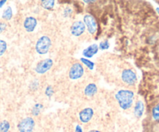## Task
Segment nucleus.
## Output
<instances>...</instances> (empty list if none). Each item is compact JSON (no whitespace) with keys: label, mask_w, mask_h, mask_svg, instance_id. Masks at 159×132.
I'll use <instances>...</instances> for the list:
<instances>
[{"label":"nucleus","mask_w":159,"mask_h":132,"mask_svg":"<svg viewBox=\"0 0 159 132\" xmlns=\"http://www.w3.org/2000/svg\"><path fill=\"white\" fill-rule=\"evenodd\" d=\"M75 132H83V130H82V127H81V125H79V124H77V125L75 126Z\"/></svg>","instance_id":"nucleus-25"},{"label":"nucleus","mask_w":159,"mask_h":132,"mask_svg":"<svg viewBox=\"0 0 159 132\" xmlns=\"http://www.w3.org/2000/svg\"><path fill=\"white\" fill-rule=\"evenodd\" d=\"M144 111V105L142 101H138L135 104L134 110V113L137 117L140 118L142 116L143 113Z\"/></svg>","instance_id":"nucleus-13"},{"label":"nucleus","mask_w":159,"mask_h":132,"mask_svg":"<svg viewBox=\"0 0 159 132\" xmlns=\"http://www.w3.org/2000/svg\"><path fill=\"white\" fill-rule=\"evenodd\" d=\"M6 50H7V43L5 40L0 39V57L5 54Z\"/></svg>","instance_id":"nucleus-20"},{"label":"nucleus","mask_w":159,"mask_h":132,"mask_svg":"<svg viewBox=\"0 0 159 132\" xmlns=\"http://www.w3.org/2000/svg\"><path fill=\"white\" fill-rule=\"evenodd\" d=\"M88 132H101V131L100 130H91Z\"/></svg>","instance_id":"nucleus-28"},{"label":"nucleus","mask_w":159,"mask_h":132,"mask_svg":"<svg viewBox=\"0 0 159 132\" xmlns=\"http://www.w3.org/2000/svg\"><path fill=\"white\" fill-rule=\"evenodd\" d=\"M71 12H72V9H71V8H67V9H65V11H64V16H65V17H67L68 16L71 15Z\"/></svg>","instance_id":"nucleus-23"},{"label":"nucleus","mask_w":159,"mask_h":132,"mask_svg":"<svg viewBox=\"0 0 159 132\" xmlns=\"http://www.w3.org/2000/svg\"><path fill=\"white\" fill-rule=\"evenodd\" d=\"M98 91V88L95 83H89L85 86L84 93L85 95L87 96H93L95 94H96Z\"/></svg>","instance_id":"nucleus-12"},{"label":"nucleus","mask_w":159,"mask_h":132,"mask_svg":"<svg viewBox=\"0 0 159 132\" xmlns=\"http://www.w3.org/2000/svg\"><path fill=\"white\" fill-rule=\"evenodd\" d=\"M5 3H6V0H1V1H0V8L2 7L5 5Z\"/></svg>","instance_id":"nucleus-26"},{"label":"nucleus","mask_w":159,"mask_h":132,"mask_svg":"<svg viewBox=\"0 0 159 132\" xmlns=\"http://www.w3.org/2000/svg\"><path fill=\"white\" fill-rule=\"evenodd\" d=\"M121 79H122L123 82H125L126 84L129 85H134L137 82V80H138L136 73L133 70L129 69V68L124 69L122 71Z\"/></svg>","instance_id":"nucleus-4"},{"label":"nucleus","mask_w":159,"mask_h":132,"mask_svg":"<svg viewBox=\"0 0 159 132\" xmlns=\"http://www.w3.org/2000/svg\"><path fill=\"white\" fill-rule=\"evenodd\" d=\"M10 129V124L8 121H0V132H8Z\"/></svg>","instance_id":"nucleus-16"},{"label":"nucleus","mask_w":159,"mask_h":132,"mask_svg":"<svg viewBox=\"0 0 159 132\" xmlns=\"http://www.w3.org/2000/svg\"><path fill=\"white\" fill-rule=\"evenodd\" d=\"M84 24L86 26L87 30L90 34H94L97 30V23L94 17L89 14H86L83 17Z\"/></svg>","instance_id":"nucleus-7"},{"label":"nucleus","mask_w":159,"mask_h":132,"mask_svg":"<svg viewBox=\"0 0 159 132\" xmlns=\"http://www.w3.org/2000/svg\"><path fill=\"white\" fill-rule=\"evenodd\" d=\"M35 121L31 116H27L19 122L17 124V129L19 132H33L35 127Z\"/></svg>","instance_id":"nucleus-3"},{"label":"nucleus","mask_w":159,"mask_h":132,"mask_svg":"<svg viewBox=\"0 0 159 132\" xmlns=\"http://www.w3.org/2000/svg\"><path fill=\"white\" fill-rule=\"evenodd\" d=\"M37 25V20L35 17L34 16H28L26 17L23 22V26L24 29L27 32L31 33L36 29V26Z\"/></svg>","instance_id":"nucleus-10"},{"label":"nucleus","mask_w":159,"mask_h":132,"mask_svg":"<svg viewBox=\"0 0 159 132\" xmlns=\"http://www.w3.org/2000/svg\"><path fill=\"white\" fill-rule=\"evenodd\" d=\"M80 61L82 63H83L84 65H85V66L89 68V69L93 70V68H94V66H95L94 62H93L92 61L89 60L88 58H85V57H81Z\"/></svg>","instance_id":"nucleus-17"},{"label":"nucleus","mask_w":159,"mask_h":132,"mask_svg":"<svg viewBox=\"0 0 159 132\" xmlns=\"http://www.w3.org/2000/svg\"><path fill=\"white\" fill-rule=\"evenodd\" d=\"M54 89H53V87L51 86V85H48V86H47L46 89H45V95H46L47 96H48V97H51V96L54 95Z\"/></svg>","instance_id":"nucleus-22"},{"label":"nucleus","mask_w":159,"mask_h":132,"mask_svg":"<svg viewBox=\"0 0 159 132\" xmlns=\"http://www.w3.org/2000/svg\"><path fill=\"white\" fill-rule=\"evenodd\" d=\"M85 30V26L82 21H75L71 26V33L75 37L82 35Z\"/></svg>","instance_id":"nucleus-9"},{"label":"nucleus","mask_w":159,"mask_h":132,"mask_svg":"<svg viewBox=\"0 0 159 132\" xmlns=\"http://www.w3.org/2000/svg\"><path fill=\"white\" fill-rule=\"evenodd\" d=\"M134 97V93L129 89L119 90L115 95V98L117 100L120 107L122 110H126L132 107Z\"/></svg>","instance_id":"nucleus-1"},{"label":"nucleus","mask_w":159,"mask_h":132,"mask_svg":"<svg viewBox=\"0 0 159 132\" xmlns=\"http://www.w3.org/2000/svg\"><path fill=\"white\" fill-rule=\"evenodd\" d=\"M69 78L72 80H76L84 75L83 66L80 63H75L71 65L69 70Z\"/></svg>","instance_id":"nucleus-6"},{"label":"nucleus","mask_w":159,"mask_h":132,"mask_svg":"<svg viewBox=\"0 0 159 132\" xmlns=\"http://www.w3.org/2000/svg\"><path fill=\"white\" fill-rule=\"evenodd\" d=\"M98 51H99V46H98V44L93 43V44L90 45L88 48H85L82 51V54L84 55L85 58H90V57H93L96 54H97Z\"/></svg>","instance_id":"nucleus-11"},{"label":"nucleus","mask_w":159,"mask_h":132,"mask_svg":"<svg viewBox=\"0 0 159 132\" xmlns=\"http://www.w3.org/2000/svg\"><path fill=\"white\" fill-rule=\"evenodd\" d=\"M85 3H93V2H95L94 0H93V1H87V0H85V1H83Z\"/></svg>","instance_id":"nucleus-27"},{"label":"nucleus","mask_w":159,"mask_h":132,"mask_svg":"<svg viewBox=\"0 0 159 132\" xmlns=\"http://www.w3.org/2000/svg\"><path fill=\"white\" fill-rule=\"evenodd\" d=\"M156 10H157V12H158V14H159V8H157Z\"/></svg>","instance_id":"nucleus-29"},{"label":"nucleus","mask_w":159,"mask_h":132,"mask_svg":"<svg viewBox=\"0 0 159 132\" xmlns=\"http://www.w3.org/2000/svg\"><path fill=\"white\" fill-rule=\"evenodd\" d=\"M53 60L51 58H46L43 59V60L40 61V62L37 63V65H36L35 68V71L38 74H44L46 73L47 71H49L53 66Z\"/></svg>","instance_id":"nucleus-5"},{"label":"nucleus","mask_w":159,"mask_h":132,"mask_svg":"<svg viewBox=\"0 0 159 132\" xmlns=\"http://www.w3.org/2000/svg\"><path fill=\"white\" fill-rule=\"evenodd\" d=\"M110 42L108 41L107 40H103V41L100 42L99 45V49L101 50H107L110 48Z\"/></svg>","instance_id":"nucleus-21"},{"label":"nucleus","mask_w":159,"mask_h":132,"mask_svg":"<svg viewBox=\"0 0 159 132\" xmlns=\"http://www.w3.org/2000/svg\"><path fill=\"white\" fill-rule=\"evenodd\" d=\"M152 116L155 121H159V103L155 105L152 109Z\"/></svg>","instance_id":"nucleus-19"},{"label":"nucleus","mask_w":159,"mask_h":132,"mask_svg":"<svg viewBox=\"0 0 159 132\" xmlns=\"http://www.w3.org/2000/svg\"><path fill=\"white\" fill-rule=\"evenodd\" d=\"M93 114H94V111H93V109L90 108V107H87V108L83 109V110L79 112V120L83 124H87V123L91 121Z\"/></svg>","instance_id":"nucleus-8"},{"label":"nucleus","mask_w":159,"mask_h":132,"mask_svg":"<svg viewBox=\"0 0 159 132\" xmlns=\"http://www.w3.org/2000/svg\"><path fill=\"white\" fill-rule=\"evenodd\" d=\"M43 108V106L42 105V104L36 103L32 109V114L34 115V116H38V115L40 113V111H41V110Z\"/></svg>","instance_id":"nucleus-18"},{"label":"nucleus","mask_w":159,"mask_h":132,"mask_svg":"<svg viewBox=\"0 0 159 132\" xmlns=\"http://www.w3.org/2000/svg\"><path fill=\"white\" fill-rule=\"evenodd\" d=\"M51 47V40L48 36H42L36 43L35 50L39 54H46Z\"/></svg>","instance_id":"nucleus-2"},{"label":"nucleus","mask_w":159,"mask_h":132,"mask_svg":"<svg viewBox=\"0 0 159 132\" xmlns=\"http://www.w3.org/2000/svg\"><path fill=\"white\" fill-rule=\"evenodd\" d=\"M12 17V10L11 6H8L2 12V18L5 20H10Z\"/></svg>","instance_id":"nucleus-15"},{"label":"nucleus","mask_w":159,"mask_h":132,"mask_svg":"<svg viewBox=\"0 0 159 132\" xmlns=\"http://www.w3.org/2000/svg\"><path fill=\"white\" fill-rule=\"evenodd\" d=\"M55 5V2L54 0H43L41 1V6L45 9L51 10L53 9Z\"/></svg>","instance_id":"nucleus-14"},{"label":"nucleus","mask_w":159,"mask_h":132,"mask_svg":"<svg viewBox=\"0 0 159 132\" xmlns=\"http://www.w3.org/2000/svg\"><path fill=\"white\" fill-rule=\"evenodd\" d=\"M6 26H7V25H6V23H4V22H0V34L6 30Z\"/></svg>","instance_id":"nucleus-24"}]
</instances>
